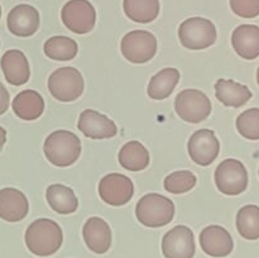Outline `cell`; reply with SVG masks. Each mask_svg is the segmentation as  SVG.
Returning a JSON list of instances; mask_svg holds the SVG:
<instances>
[{"label": "cell", "mask_w": 259, "mask_h": 258, "mask_svg": "<svg viewBox=\"0 0 259 258\" xmlns=\"http://www.w3.org/2000/svg\"><path fill=\"white\" fill-rule=\"evenodd\" d=\"M25 244L28 250L38 257H48L57 252L63 242L60 225L51 219H37L25 230Z\"/></svg>", "instance_id": "1"}, {"label": "cell", "mask_w": 259, "mask_h": 258, "mask_svg": "<svg viewBox=\"0 0 259 258\" xmlns=\"http://www.w3.org/2000/svg\"><path fill=\"white\" fill-rule=\"evenodd\" d=\"M43 152L48 161L57 167H68L81 154V141L70 131H55L46 138Z\"/></svg>", "instance_id": "2"}, {"label": "cell", "mask_w": 259, "mask_h": 258, "mask_svg": "<svg viewBox=\"0 0 259 258\" xmlns=\"http://www.w3.org/2000/svg\"><path fill=\"white\" fill-rule=\"evenodd\" d=\"M136 215L144 227L161 228L174 220L175 204L163 195L151 192L141 197L137 204Z\"/></svg>", "instance_id": "3"}, {"label": "cell", "mask_w": 259, "mask_h": 258, "mask_svg": "<svg viewBox=\"0 0 259 258\" xmlns=\"http://www.w3.org/2000/svg\"><path fill=\"white\" fill-rule=\"evenodd\" d=\"M218 33L214 23L202 17L189 18L181 23L179 28V38L181 45L189 50H205L217 40Z\"/></svg>", "instance_id": "4"}, {"label": "cell", "mask_w": 259, "mask_h": 258, "mask_svg": "<svg viewBox=\"0 0 259 258\" xmlns=\"http://www.w3.org/2000/svg\"><path fill=\"white\" fill-rule=\"evenodd\" d=\"M85 82L80 71L75 67H61L48 78V90L62 103L75 101L82 95Z\"/></svg>", "instance_id": "5"}, {"label": "cell", "mask_w": 259, "mask_h": 258, "mask_svg": "<svg viewBox=\"0 0 259 258\" xmlns=\"http://www.w3.org/2000/svg\"><path fill=\"white\" fill-rule=\"evenodd\" d=\"M175 110L184 121L197 124L211 114V101L202 91L186 89L176 96Z\"/></svg>", "instance_id": "6"}, {"label": "cell", "mask_w": 259, "mask_h": 258, "mask_svg": "<svg viewBox=\"0 0 259 258\" xmlns=\"http://www.w3.org/2000/svg\"><path fill=\"white\" fill-rule=\"evenodd\" d=\"M215 184L219 191L225 195L235 196L242 194L248 187L247 168L238 159H224L215 169Z\"/></svg>", "instance_id": "7"}, {"label": "cell", "mask_w": 259, "mask_h": 258, "mask_svg": "<svg viewBox=\"0 0 259 258\" xmlns=\"http://www.w3.org/2000/svg\"><path fill=\"white\" fill-rule=\"evenodd\" d=\"M120 51L129 62L146 63L157 53V38L148 30H132L121 39Z\"/></svg>", "instance_id": "8"}, {"label": "cell", "mask_w": 259, "mask_h": 258, "mask_svg": "<svg viewBox=\"0 0 259 258\" xmlns=\"http://www.w3.org/2000/svg\"><path fill=\"white\" fill-rule=\"evenodd\" d=\"M61 18L71 32L86 34L95 27L96 10L89 0H70L63 5Z\"/></svg>", "instance_id": "9"}, {"label": "cell", "mask_w": 259, "mask_h": 258, "mask_svg": "<svg viewBox=\"0 0 259 258\" xmlns=\"http://www.w3.org/2000/svg\"><path fill=\"white\" fill-rule=\"evenodd\" d=\"M99 195L106 204L111 206H121L133 197L134 185L125 175L113 172L100 180Z\"/></svg>", "instance_id": "10"}, {"label": "cell", "mask_w": 259, "mask_h": 258, "mask_svg": "<svg viewBox=\"0 0 259 258\" xmlns=\"http://www.w3.org/2000/svg\"><path fill=\"white\" fill-rule=\"evenodd\" d=\"M187 151L195 163L206 167L219 156V139L211 129H199L189 139Z\"/></svg>", "instance_id": "11"}, {"label": "cell", "mask_w": 259, "mask_h": 258, "mask_svg": "<svg viewBox=\"0 0 259 258\" xmlns=\"http://www.w3.org/2000/svg\"><path fill=\"white\" fill-rule=\"evenodd\" d=\"M195 250L194 232L186 225H177L163 235L162 253L166 258H192Z\"/></svg>", "instance_id": "12"}, {"label": "cell", "mask_w": 259, "mask_h": 258, "mask_svg": "<svg viewBox=\"0 0 259 258\" xmlns=\"http://www.w3.org/2000/svg\"><path fill=\"white\" fill-rule=\"evenodd\" d=\"M77 128L83 136L91 139L113 138L118 133L116 124L109 116L93 109H86L80 114Z\"/></svg>", "instance_id": "13"}, {"label": "cell", "mask_w": 259, "mask_h": 258, "mask_svg": "<svg viewBox=\"0 0 259 258\" xmlns=\"http://www.w3.org/2000/svg\"><path fill=\"white\" fill-rule=\"evenodd\" d=\"M7 25L9 32L17 37H30L39 28V13L32 5L19 4L8 14Z\"/></svg>", "instance_id": "14"}, {"label": "cell", "mask_w": 259, "mask_h": 258, "mask_svg": "<svg viewBox=\"0 0 259 258\" xmlns=\"http://www.w3.org/2000/svg\"><path fill=\"white\" fill-rule=\"evenodd\" d=\"M201 249L210 257H227L233 252L234 242L225 228L220 225H209L200 233Z\"/></svg>", "instance_id": "15"}, {"label": "cell", "mask_w": 259, "mask_h": 258, "mask_svg": "<svg viewBox=\"0 0 259 258\" xmlns=\"http://www.w3.org/2000/svg\"><path fill=\"white\" fill-rule=\"evenodd\" d=\"M29 212V202L20 190L5 187L0 190V219L17 223L24 219Z\"/></svg>", "instance_id": "16"}, {"label": "cell", "mask_w": 259, "mask_h": 258, "mask_svg": "<svg viewBox=\"0 0 259 258\" xmlns=\"http://www.w3.org/2000/svg\"><path fill=\"white\" fill-rule=\"evenodd\" d=\"M83 240L90 250L104 254L111 247V229L108 223L99 217L89 218L82 228Z\"/></svg>", "instance_id": "17"}, {"label": "cell", "mask_w": 259, "mask_h": 258, "mask_svg": "<svg viewBox=\"0 0 259 258\" xmlns=\"http://www.w3.org/2000/svg\"><path fill=\"white\" fill-rule=\"evenodd\" d=\"M4 77L10 85L22 86L28 82L30 76L29 62L24 53L19 50H9L0 61Z\"/></svg>", "instance_id": "18"}, {"label": "cell", "mask_w": 259, "mask_h": 258, "mask_svg": "<svg viewBox=\"0 0 259 258\" xmlns=\"http://www.w3.org/2000/svg\"><path fill=\"white\" fill-rule=\"evenodd\" d=\"M232 46L235 52L244 60L259 57V27L254 24H242L232 34Z\"/></svg>", "instance_id": "19"}, {"label": "cell", "mask_w": 259, "mask_h": 258, "mask_svg": "<svg viewBox=\"0 0 259 258\" xmlns=\"http://www.w3.org/2000/svg\"><path fill=\"white\" fill-rule=\"evenodd\" d=\"M215 95L225 106L240 108L252 99V91L234 80L219 78L215 83Z\"/></svg>", "instance_id": "20"}, {"label": "cell", "mask_w": 259, "mask_h": 258, "mask_svg": "<svg viewBox=\"0 0 259 258\" xmlns=\"http://www.w3.org/2000/svg\"><path fill=\"white\" fill-rule=\"evenodd\" d=\"M13 110L23 120H35L45 111V100L38 91L23 90L13 99Z\"/></svg>", "instance_id": "21"}, {"label": "cell", "mask_w": 259, "mask_h": 258, "mask_svg": "<svg viewBox=\"0 0 259 258\" xmlns=\"http://www.w3.org/2000/svg\"><path fill=\"white\" fill-rule=\"evenodd\" d=\"M48 205L58 214H72L77 210L78 200L71 187L62 184L50 185L46 190Z\"/></svg>", "instance_id": "22"}, {"label": "cell", "mask_w": 259, "mask_h": 258, "mask_svg": "<svg viewBox=\"0 0 259 258\" xmlns=\"http://www.w3.org/2000/svg\"><path fill=\"white\" fill-rule=\"evenodd\" d=\"M118 159L123 168L132 172H138L148 167L151 156L148 149L141 142L131 141L121 147Z\"/></svg>", "instance_id": "23"}, {"label": "cell", "mask_w": 259, "mask_h": 258, "mask_svg": "<svg viewBox=\"0 0 259 258\" xmlns=\"http://www.w3.org/2000/svg\"><path fill=\"white\" fill-rule=\"evenodd\" d=\"M180 81V71L175 67H166L151 78L147 94L153 100L168 98Z\"/></svg>", "instance_id": "24"}, {"label": "cell", "mask_w": 259, "mask_h": 258, "mask_svg": "<svg viewBox=\"0 0 259 258\" xmlns=\"http://www.w3.org/2000/svg\"><path fill=\"white\" fill-rule=\"evenodd\" d=\"M123 9L131 20L147 24L157 19L161 4L159 0H123Z\"/></svg>", "instance_id": "25"}, {"label": "cell", "mask_w": 259, "mask_h": 258, "mask_svg": "<svg viewBox=\"0 0 259 258\" xmlns=\"http://www.w3.org/2000/svg\"><path fill=\"white\" fill-rule=\"evenodd\" d=\"M45 55L55 61H70L76 57L78 52L75 39L66 35H53L45 43Z\"/></svg>", "instance_id": "26"}, {"label": "cell", "mask_w": 259, "mask_h": 258, "mask_svg": "<svg viewBox=\"0 0 259 258\" xmlns=\"http://www.w3.org/2000/svg\"><path fill=\"white\" fill-rule=\"evenodd\" d=\"M237 229L244 239H259V206L245 205L238 211Z\"/></svg>", "instance_id": "27"}, {"label": "cell", "mask_w": 259, "mask_h": 258, "mask_svg": "<svg viewBox=\"0 0 259 258\" xmlns=\"http://www.w3.org/2000/svg\"><path fill=\"white\" fill-rule=\"evenodd\" d=\"M196 185V176L191 171H175L164 179L163 186L171 194H185Z\"/></svg>", "instance_id": "28"}, {"label": "cell", "mask_w": 259, "mask_h": 258, "mask_svg": "<svg viewBox=\"0 0 259 258\" xmlns=\"http://www.w3.org/2000/svg\"><path fill=\"white\" fill-rule=\"evenodd\" d=\"M237 129L242 137L250 141L259 139V108L247 109L237 118Z\"/></svg>", "instance_id": "29"}, {"label": "cell", "mask_w": 259, "mask_h": 258, "mask_svg": "<svg viewBox=\"0 0 259 258\" xmlns=\"http://www.w3.org/2000/svg\"><path fill=\"white\" fill-rule=\"evenodd\" d=\"M230 8L234 14L245 19L259 15V0H230Z\"/></svg>", "instance_id": "30"}, {"label": "cell", "mask_w": 259, "mask_h": 258, "mask_svg": "<svg viewBox=\"0 0 259 258\" xmlns=\"http://www.w3.org/2000/svg\"><path fill=\"white\" fill-rule=\"evenodd\" d=\"M9 103H10L9 91H8L7 88L0 82V115L4 114L5 111L8 110V108H9Z\"/></svg>", "instance_id": "31"}, {"label": "cell", "mask_w": 259, "mask_h": 258, "mask_svg": "<svg viewBox=\"0 0 259 258\" xmlns=\"http://www.w3.org/2000/svg\"><path fill=\"white\" fill-rule=\"evenodd\" d=\"M5 142H7V131H5V129L0 125V152H2Z\"/></svg>", "instance_id": "32"}, {"label": "cell", "mask_w": 259, "mask_h": 258, "mask_svg": "<svg viewBox=\"0 0 259 258\" xmlns=\"http://www.w3.org/2000/svg\"><path fill=\"white\" fill-rule=\"evenodd\" d=\"M257 82H258V85H259V67H258V71H257Z\"/></svg>", "instance_id": "33"}, {"label": "cell", "mask_w": 259, "mask_h": 258, "mask_svg": "<svg viewBox=\"0 0 259 258\" xmlns=\"http://www.w3.org/2000/svg\"><path fill=\"white\" fill-rule=\"evenodd\" d=\"M0 18H2V7H0Z\"/></svg>", "instance_id": "34"}]
</instances>
